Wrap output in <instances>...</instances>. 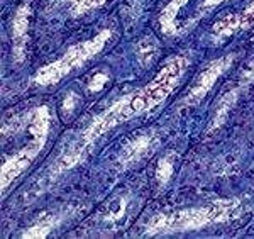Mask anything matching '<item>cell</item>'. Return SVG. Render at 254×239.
<instances>
[{"mask_svg":"<svg viewBox=\"0 0 254 239\" xmlns=\"http://www.w3.org/2000/svg\"><path fill=\"white\" fill-rule=\"evenodd\" d=\"M187 68L188 60L185 56L170 58L158 72V75L146 86L126 93L124 97L117 98L112 105H109L104 112L95 115L87 126V129L83 131L81 143L90 148L100 136L112 131L114 127L124 124L134 117H139L141 114L149 112L154 107L163 104L168 95L175 90V86L180 83Z\"/></svg>","mask_w":254,"mask_h":239,"instance_id":"6da1fadb","label":"cell"},{"mask_svg":"<svg viewBox=\"0 0 254 239\" xmlns=\"http://www.w3.org/2000/svg\"><path fill=\"white\" fill-rule=\"evenodd\" d=\"M243 214V202L239 199L215 200L200 207L165 211L153 216L146 224L144 236H165V234L187 233L203 229L214 224H224L237 219Z\"/></svg>","mask_w":254,"mask_h":239,"instance_id":"7a4b0ae2","label":"cell"},{"mask_svg":"<svg viewBox=\"0 0 254 239\" xmlns=\"http://www.w3.org/2000/svg\"><path fill=\"white\" fill-rule=\"evenodd\" d=\"M20 117H22L24 129L29 133V139H27L26 146H22L17 153L9 156L3 161L2 171H0V188H2V193H5L7 188L38 158L49 136L51 112H49L46 105L34 107V109H31L29 112L20 115Z\"/></svg>","mask_w":254,"mask_h":239,"instance_id":"3957f363","label":"cell"},{"mask_svg":"<svg viewBox=\"0 0 254 239\" xmlns=\"http://www.w3.org/2000/svg\"><path fill=\"white\" fill-rule=\"evenodd\" d=\"M112 34V29H102L92 39L81 41V43L69 46L63 56H60L58 60H55L53 63L46 65V67L39 68L36 72L34 78H32V81L39 86H51L60 83L73 70L83 67L87 61L95 58L100 51H104V48L107 46Z\"/></svg>","mask_w":254,"mask_h":239,"instance_id":"277c9868","label":"cell"},{"mask_svg":"<svg viewBox=\"0 0 254 239\" xmlns=\"http://www.w3.org/2000/svg\"><path fill=\"white\" fill-rule=\"evenodd\" d=\"M234 60H236V55L231 53V55L212 61V63L198 75L195 83L191 85V88L188 90V93L185 95V98H183V105H195V104H198V102H202L203 98L207 97V93L212 90V86L215 85V81L231 68Z\"/></svg>","mask_w":254,"mask_h":239,"instance_id":"5b68a950","label":"cell"},{"mask_svg":"<svg viewBox=\"0 0 254 239\" xmlns=\"http://www.w3.org/2000/svg\"><path fill=\"white\" fill-rule=\"evenodd\" d=\"M254 29V0L249 3L243 12H237V14H229L225 17L219 19L212 26V39L215 43L222 41L225 38H231V36L237 34L241 31H249Z\"/></svg>","mask_w":254,"mask_h":239,"instance_id":"8992f818","label":"cell"},{"mask_svg":"<svg viewBox=\"0 0 254 239\" xmlns=\"http://www.w3.org/2000/svg\"><path fill=\"white\" fill-rule=\"evenodd\" d=\"M158 143L159 138L154 131L136 136L122 148L121 155H119V164L122 168H130L132 164H137L139 161H142V159H146L147 156L154 153Z\"/></svg>","mask_w":254,"mask_h":239,"instance_id":"52a82bcc","label":"cell"},{"mask_svg":"<svg viewBox=\"0 0 254 239\" xmlns=\"http://www.w3.org/2000/svg\"><path fill=\"white\" fill-rule=\"evenodd\" d=\"M29 19H31V7L26 2L17 7L14 19H12V58H14L15 63H22L26 60Z\"/></svg>","mask_w":254,"mask_h":239,"instance_id":"ba28073f","label":"cell"},{"mask_svg":"<svg viewBox=\"0 0 254 239\" xmlns=\"http://www.w3.org/2000/svg\"><path fill=\"white\" fill-rule=\"evenodd\" d=\"M244 86L243 85H237L234 88H231L229 92H225L220 100L217 102V107H215V112H214V117H212L210 124H208V129H207V134H212L214 131L219 129L220 126L227 121V115L229 112L232 110V107L236 105L237 98H239L241 92H243Z\"/></svg>","mask_w":254,"mask_h":239,"instance_id":"9c48e42d","label":"cell"},{"mask_svg":"<svg viewBox=\"0 0 254 239\" xmlns=\"http://www.w3.org/2000/svg\"><path fill=\"white\" fill-rule=\"evenodd\" d=\"M188 2L190 0H170L166 3V7H163L158 22L165 36H178L182 32V29L178 27V14Z\"/></svg>","mask_w":254,"mask_h":239,"instance_id":"30bf717a","label":"cell"},{"mask_svg":"<svg viewBox=\"0 0 254 239\" xmlns=\"http://www.w3.org/2000/svg\"><path fill=\"white\" fill-rule=\"evenodd\" d=\"M158 53H159V43L153 36H147V38L141 39L136 44V48H134V55H136L141 67H149L158 58Z\"/></svg>","mask_w":254,"mask_h":239,"instance_id":"8fae6325","label":"cell"},{"mask_svg":"<svg viewBox=\"0 0 254 239\" xmlns=\"http://www.w3.org/2000/svg\"><path fill=\"white\" fill-rule=\"evenodd\" d=\"M60 222V217L56 216H48L44 219H41L38 224L31 226L29 229H26L22 233V238L32 239V238H48L51 234L53 228Z\"/></svg>","mask_w":254,"mask_h":239,"instance_id":"7c38bea8","label":"cell"},{"mask_svg":"<svg viewBox=\"0 0 254 239\" xmlns=\"http://www.w3.org/2000/svg\"><path fill=\"white\" fill-rule=\"evenodd\" d=\"M68 2V10L71 17H80L90 10H95L104 5L107 0H64Z\"/></svg>","mask_w":254,"mask_h":239,"instance_id":"4fadbf2b","label":"cell"},{"mask_svg":"<svg viewBox=\"0 0 254 239\" xmlns=\"http://www.w3.org/2000/svg\"><path fill=\"white\" fill-rule=\"evenodd\" d=\"M175 170V161H173V155H166L159 159L158 168H156V180L159 185H166L173 176Z\"/></svg>","mask_w":254,"mask_h":239,"instance_id":"5bb4252c","label":"cell"},{"mask_svg":"<svg viewBox=\"0 0 254 239\" xmlns=\"http://www.w3.org/2000/svg\"><path fill=\"white\" fill-rule=\"evenodd\" d=\"M224 2H227V0H203V2L198 5V9H196L195 15L190 19V24H188V26H187L185 29H191V27L195 26L196 22H198L200 19L205 17V15L208 14V12L214 10L217 5H220V3H224Z\"/></svg>","mask_w":254,"mask_h":239,"instance_id":"9a60e30c","label":"cell"},{"mask_svg":"<svg viewBox=\"0 0 254 239\" xmlns=\"http://www.w3.org/2000/svg\"><path fill=\"white\" fill-rule=\"evenodd\" d=\"M127 209V200L124 197H117L116 200H112L109 204V209H107V217H105V221H119L122 216H124Z\"/></svg>","mask_w":254,"mask_h":239,"instance_id":"2e32d148","label":"cell"},{"mask_svg":"<svg viewBox=\"0 0 254 239\" xmlns=\"http://www.w3.org/2000/svg\"><path fill=\"white\" fill-rule=\"evenodd\" d=\"M109 81V73L107 72H98L92 77V80L88 81V90L90 92H100L104 88V85Z\"/></svg>","mask_w":254,"mask_h":239,"instance_id":"e0dca14e","label":"cell"},{"mask_svg":"<svg viewBox=\"0 0 254 239\" xmlns=\"http://www.w3.org/2000/svg\"><path fill=\"white\" fill-rule=\"evenodd\" d=\"M78 102H80V97L76 95L75 92H69L68 93L66 98L63 100V114H64V117L73 114V110H75V107L78 105Z\"/></svg>","mask_w":254,"mask_h":239,"instance_id":"ac0fdd59","label":"cell"},{"mask_svg":"<svg viewBox=\"0 0 254 239\" xmlns=\"http://www.w3.org/2000/svg\"><path fill=\"white\" fill-rule=\"evenodd\" d=\"M253 81H254V60L248 65V68L244 70L243 78H241V83H239V85L246 86V85L253 83Z\"/></svg>","mask_w":254,"mask_h":239,"instance_id":"d6986e66","label":"cell"}]
</instances>
